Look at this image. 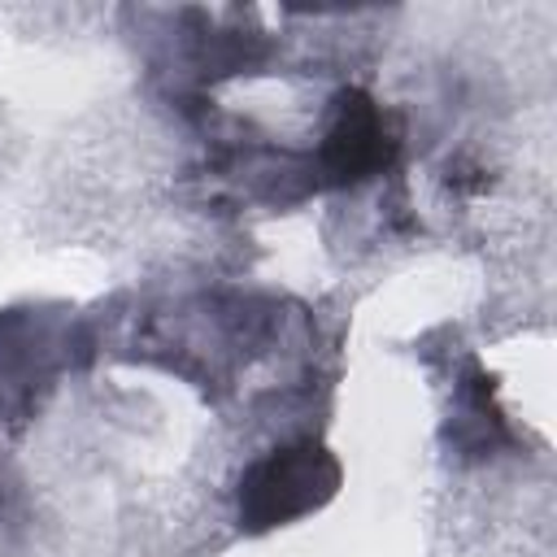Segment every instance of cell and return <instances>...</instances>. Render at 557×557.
I'll return each mask as SVG.
<instances>
[{
	"label": "cell",
	"mask_w": 557,
	"mask_h": 557,
	"mask_svg": "<svg viewBox=\"0 0 557 557\" xmlns=\"http://www.w3.org/2000/svg\"><path fill=\"white\" fill-rule=\"evenodd\" d=\"M322 161L335 178H366L374 165L387 161V135H383V117L370 104V96L348 91L339 100V122L326 135Z\"/></svg>",
	"instance_id": "7a4b0ae2"
},
{
	"label": "cell",
	"mask_w": 557,
	"mask_h": 557,
	"mask_svg": "<svg viewBox=\"0 0 557 557\" xmlns=\"http://www.w3.org/2000/svg\"><path fill=\"white\" fill-rule=\"evenodd\" d=\"M335 479H339V470L326 448H318V444L274 448L265 461H257L239 479V518L252 531L292 522V518L318 509L335 492Z\"/></svg>",
	"instance_id": "6da1fadb"
}]
</instances>
